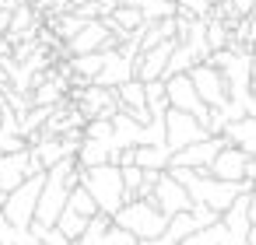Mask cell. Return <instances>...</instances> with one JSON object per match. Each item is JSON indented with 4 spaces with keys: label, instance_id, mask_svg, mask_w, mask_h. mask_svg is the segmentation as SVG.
Returning <instances> with one entry per match:
<instances>
[{
    "label": "cell",
    "instance_id": "6da1fadb",
    "mask_svg": "<svg viewBox=\"0 0 256 245\" xmlns=\"http://www.w3.org/2000/svg\"><path fill=\"white\" fill-rule=\"evenodd\" d=\"M165 172H172L182 186H186V193H190V200L193 203H204V207H210V210H224L238 193H249L256 182L252 179H238V182H232V179H218V175H210L207 168H186V165H168Z\"/></svg>",
    "mask_w": 256,
    "mask_h": 245
},
{
    "label": "cell",
    "instance_id": "7a4b0ae2",
    "mask_svg": "<svg viewBox=\"0 0 256 245\" xmlns=\"http://www.w3.org/2000/svg\"><path fill=\"white\" fill-rule=\"evenodd\" d=\"M109 217H112L116 228L130 231L137 242H140V238H154V235H162L165 224H168V214H162L158 203H154L151 196H134V200H126L123 207H116Z\"/></svg>",
    "mask_w": 256,
    "mask_h": 245
},
{
    "label": "cell",
    "instance_id": "3957f363",
    "mask_svg": "<svg viewBox=\"0 0 256 245\" xmlns=\"http://www.w3.org/2000/svg\"><path fill=\"white\" fill-rule=\"evenodd\" d=\"M78 182L92 193L95 207L102 214H112L116 207L126 203V193H123V179H120V165L112 161H102V165H88L78 172Z\"/></svg>",
    "mask_w": 256,
    "mask_h": 245
},
{
    "label": "cell",
    "instance_id": "277c9868",
    "mask_svg": "<svg viewBox=\"0 0 256 245\" xmlns=\"http://www.w3.org/2000/svg\"><path fill=\"white\" fill-rule=\"evenodd\" d=\"M42 175L46 172H36L28 179H22L14 189L4 193V207H0V214H4L14 228H28L32 217H36V200H39V189H42Z\"/></svg>",
    "mask_w": 256,
    "mask_h": 245
},
{
    "label": "cell",
    "instance_id": "5b68a950",
    "mask_svg": "<svg viewBox=\"0 0 256 245\" xmlns=\"http://www.w3.org/2000/svg\"><path fill=\"white\" fill-rule=\"evenodd\" d=\"M204 137H210L207 130H204V123L193 116V112H182V109H165V144H168V151H179V147H186V144H193V140H204Z\"/></svg>",
    "mask_w": 256,
    "mask_h": 245
},
{
    "label": "cell",
    "instance_id": "8992f818",
    "mask_svg": "<svg viewBox=\"0 0 256 245\" xmlns=\"http://www.w3.org/2000/svg\"><path fill=\"white\" fill-rule=\"evenodd\" d=\"M186 74H190V81H193V88H196V95L204 98V105H207V109H218V105H224V102H228L224 77H221V70H218L214 63L200 60V63H193Z\"/></svg>",
    "mask_w": 256,
    "mask_h": 245
},
{
    "label": "cell",
    "instance_id": "52a82bcc",
    "mask_svg": "<svg viewBox=\"0 0 256 245\" xmlns=\"http://www.w3.org/2000/svg\"><path fill=\"white\" fill-rule=\"evenodd\" d=\"M165 102L172 105V109H182V112H193L200 123L207 119V105H204V98L196 95V88H193V81H190V74H172V77H165Z\"/></svg>",
    "mask_w": 256,
    "mask_h": 245
},
{
    "label": "cell",
    "instance_id": "ba28073f",
    "mask_svg": "<svg viewBox=\"0 0 256 245\" xmlns=\"http://www.w3.org/2000/svg\"><path fill=\"white\" fill-rule=\"evenodd\" d=\"M252 168H256L252 154H246V151H238V147H232V144H224V147L214 154V161L207 165L210 175H218V179H232V182H238V179H252Z\"/></svg>",
    "mask_w": 256,
    "mask_h": 245
},
{
    "label": "cell",
    "instance_id": "9c48e42d",
    "mask_svg": "<svg viewBox=\"0 0 256 245\" xmlns=\"http://www.w3.org/2000/svg\"><path fill=\"white\" fill-rule=\"evenodd\" d=\"M151 200L158 203V210H162V214H176V210L193 207V200H190L186 186H182L172 172H165V168H162V175H158V182H154V189H151Z\"/></svg>",
    "mask_w": 256,
    "mask_h": 245
},
{
    "label": "cell",
    "instance_id": "30bf717a",
    "mask_svg": "<svg viewBox=\"0 0 256 245\" xmlns=\"http://www.w3.org/2000/svg\"><path fill=\"white\" fill-rule=\"evenodd\" d=\"M224 147V137L218 133H210V137H204V140H193V144H186V147H179V151H172V158H168V165H186V168H207L210 161H214V154Z\"/></svg>",
    "mask_w": 256,
    "mask_h": 245
},
{
    "label": "cell",
    "instance_id": "8fae6325",
    "mask_svg": "<svg viewBox=\"0 0 256 245\" xmlns=\"http://www.w3.org/2000/svg\"><path fill=\"white\" fill-rule=\"evenodd\" d=\"M36 172H39V168L32 165L28 147H22V151H0V193L14 189L22 179H28V175H36Z\"/></svg>",
    "mask_w": 256,
    "mask_h": 245
},
{
    "label": "cell",
    "instance_id": "7c38bea8",
    "mask_svg": "<svg viewBox=\"0 0 256 245\" xmlns=\"http://www.w3.org/2000/svg\"><path fill=\"white\" fill-rule=\"evenodd\" d=\"M172 49H176V39H162V42L151 46V49H137V56H134V77H137V81H154V77H162V70H165Z\"/></svg>",
    "mask_w": 256,
    "mask_h": 245
},
{
    "label": "cell",
    "instance_id": "4fadbf2b",
    "mask_svg": "<svg viewBox=\"0 0 256 245\" xmlns=\"http://www.w3.org/2000/svg\"><path fill=\"white\" fill-rule=\"evenodd\" d=\"M221 137H224V144H232V147H238V151H246V154L256 158V116L246 112V116L232 119L221 130Z\"/></svg>",
    "mask_w": 256,
    "mask_h": 245
},
{
    "label": "cell",
    "instance_id": "5bb4252c",
    "mask_svg": "<svg viewBox=\"0 0 256 245\" xmlns=\"http://www.w3.org/2000/svg\"><path fill=\"white\" fill-rule=\"evenodd\" d=\"M102 21H106V28H109V32H130V35H134V32L144 25V14H140L137 7H130V4H120V7H116V11H109Z\"/></svg>",
    "mask_w": 256,
    "mask_h": 245
},
{
    "label": "cell",
    "instance_id": "9a60e30c",
    "mask_svg": "<svg viewBox=\"0 0 256 245\" xmlns=\"http://www.w3.org/2000/svg\"><path fill=\"white\" fill-rule=\"evenodd\" d=\"M109 154H112L109 140H98V137H81V144H78V151H74V158H78L81 168L102 165V161H109Z\"/></svg>",
    "mask_w": 256,
    "mask_h": 245
},
{
    "label": "cell",
    "instance_id": "2e32d148",
    "mask_svg": "<svg viewBox=\"0 0 256 245\" xmlns=\"http://www.w3.org/2000/svg\"><path fill=\"white\" fill-rule=\"evenodd\" d=\"M168 158H172L168 144H137L134 147V165H140V168H168Z\"/></svg>",
    "mask_w": 256,
    "mask_h": 245
},
{
    "label": "cell",
    "instance_id": "e0dca14e",
    "mask_svg": "<svg viewBox=\"0 0 256 245\" xmlns=\"http://www.w3.org/2000/svg\"><path fill=\"white\" fill-rule=\"evenodd\" d=\"M123 4L137 7L144 14V21H158V18H172L176 14V4L172 0H123Z\"/></svg>",
    "mask_w": 256,
    "mask_h": 245
},
{
    "label": "cell",
    "instance_id": "ac0fdd59",
    "mask_svg": "<svg viewBox=\"0 0 256 245\" xmlns=\"http://www.w3.org/2000/svg\"><path fill=\"white\" fill-rule=\"evenodd\" d=\"M53 224H56V228H60V231H64V235L70 238V242H78V238L84 235V224H88V217H81L78 210L64 207V210L56 214V221H53Z\"/></svg>",
    "mask_w": 256,
    "mask_h": 245
},
{
    "label": "cell",
    "instance_id": "d6986e66",
    "mask_svg": "<svg viewBox=\"0 0 256 245\" xmlns=\"http://www.w3.org/2000/svg\"><path fill=\"white\" fill-rule=\"evenodd\" d=\"M78 242H81V245H140L130 231H123V228H116V224H112L109 231L95 235V238H88V235H84V238H78Z\"/></svg>",
    "mask_w": 256,
    "mask_h": 245
},
{
    "label": "cell",
    "instance_id": "ffe728a7",
    "mask_svg": "<svg viewBox=\"0 0 256 245\" xmlns=\"http://www.w3.org/2000/svg\"><path fill=\"white\" fill-rule=\"evenodd\" d=\"M204 39H207V49H210V53H214V49H224V46H228V39H232V28H228L221 18H210V14H207Z\"/></svg>",
    "mask_w": 256,
    "mask_h": 245
},
{
    "label": "cell",
    "instance_id": "44dd1931",
    "mask_svg": "<svg viewBox=\"0 0 256 245\" xmlns=\"http://www.w3.org/2000/svg\"><path fill=\"white\" fill-rule=\"evenodd\" d=\"M218 238H221V224L214 221V224H207V228H200V231L186 235V238H182L179 245H221Z\"/></svg>",
    "mask_w": 256,
    "mask_h": 245
},
{
    "label": "cell",
    "instance_id": "7402d4cb",
    "mask_svg": "<svg viewBox=\"0 0 256 245\" xmlns=\"http://www.w3.org/2000/svg\"><path fill=\"white\" fill-rule=\"evenodd\" d=\"M28 228H32V231L42 238V245H70V238H67V235H64L56 224H39V221H32Z\"/></svg>",
    "mask_w": 256,
    "mask_h": 245
},
{
    "label": "cell",
    "instance_id": "603a6c76",
    "mask_svg": "<svg viewBox=\"0 0 256 245\" xmlns=\"http://www.w3.org/2000/svg\"><path fill=\"white\" fill-rule=\"evenodd\" d=\"M176 14H182V18H207L210 14V0H176Z\"/></svg>",
    "mask_w": 256,
    "mask_h": 245
},
{
    "label": "cell",
    "instance_id": "cb8c5ba5",
    "mask_svg": "<svg viewBox=\"0 0 256 245\" xmlns=\"http://www.w3.org/2000/svg\"><path fill=\"white\" fill-rule=\"evenodd\" d=\"M252 4H256V0H228V7H232L238 18H246V14L252 11Z\"/></svg>",
    "mask_w": 256,
    "mask_h": 245
},
{
    "label": "cell",
    "instance_id": "d4e9b609",
    "mask_svg": "<svg viewBox=\"0 0 256 245\" xmlns=\"http://www.w3.org/2000/svg\"><path fill=\"white\" fill-rule=\"evenodd\" d=\"M140 245H179V242H176V238H168V235L162 231V235H154V238H140Z\"/></svg>",
    "mask_w": 256,
    "mask_h": 245
},
{
    "label": "cell",
    "instance_id": "484cf974",
    "mask_svg": "<svg viewBox=\"0 0 256 245\" xmlns=\"http://www.w3.org/2000/svg\"><path fill=\"white\" fill-rule=\"evenodd\" d=\"M246 112H249V116H256V81L249 84V98H246Z\"/></svg>",
    "mask_w": 256,
    "mask_h": 245
},
{
    "label": "cell",
    "instance_id": "4316f807",
    "mask_svg": "<svg viewBox=\"0 0 256 245\" xmlns=\"http://www.w3.org/2000/svg\"><path fill=\"white\" fill-rule=\"evenodd\" d=\"M246 210H249V221L256 224V186L249 189V203H246Z\"/></svg>",
    "mask_w": 256,
    "mask_h": 245
},
{
    "label": "cell",
    "instance_id": "83f0119b",
    "mask_svg": "<svg viewBox=\"0 0 256 245\" xmlns=\"http://www.w3.org/2000/svg\"><path fill=\"white\" fill-rule=\"evenodd\" d=\"M120 4H123V0H98V7H102V18H106L109 11H116Z\"/></svg>",
    "mask_w": 256,
    "mask_h": 245
},
{
    "label": "cell",
    "instance_id": "f1b7e54d",
    "mask_svg": "<svg viewBox=\"0 0 256 245\" xmlns=\"http://www.w3.org/2000/svg\"><path fill=\"white\" fill-rule=\"evenodd\" d=\"M18 4H25V0H0V7H4V11H14Z\"/></svg>",
    "mask_w": 256,
    "mask_h": 245
},
{
    "label": "cell",
    "instance_id": "f546056e",
    "mask_svg": "<svg viewBox=\"0 0 256 245\" xmlns=\"http://www.w3.org/2000/svg\"><path fill=\"white\" fill-rule=\"evenodd\" d=\"M249 74H252V81H256V53H252V60H249Z\"/></svg>",
    "mask_w": 256,
    "mask_h": 245
},
{
    "label": "cell",
    "instance_id": "4dcf8cb0",
    "mask_svg": "<svg viewBox=\"0 0 256 245\" xmlns=\"http://www.w3.org/2000/svg\"><path fill=\"white\" fill-rule=\"evenodd\" d=\"M249 18H252V21H256V4H252V11H249Z\"/></svg>",
    "mask_w": 256,
    "mask_h": 245
},
{
    "label": "cell",
    "instance_id": "1f68e13d",
    "mask_svg": "<svg viewBox=\"0 0 256 245\" xmlns=\"http://www.w3.org/2000/svg\"><path fill=\"white\" fill-rule=\"evenodd\" d=\"M70 4H74V7H78V4H84V0H70Z\"/></svg>",
    "mask_w": 256,
    "mask_h": 245
},
{
    "label": "cell",
    "instance_id": "d6a6232c",
    "mask_svg": "<svg viewBox=\"0 0 256 245\" xmlns=\"http://www.w3.org/2000/svg\"><path fill=\"white\" fill-rule=\"evenodd\" d=\"M252 161H256V158H252ZM252 182H256V168H252Z\"/></svg>",
    "mask_w": 256,
    "mask_h": 245
},
{
    "label": "cell",
    "instance_id": "836d02e7",
    "mask_svg": "<svg viewBox=\"0 0 256 245\" xmlns=\"http://www.w3.org/2000/svg\"><path fill=\"white\" fill-rule=\"evenodd\" d=\"M0 207H4V193H0Z\"/></svg>",
    "mask_w": 256,
    "mask_h": 245
},
{
    "label": "cell",
    "instance_id": "e575fe53",
    "mask_svg": "<svg viewBox=\"0 0 256 245\" xmlns=\"http://www.w3.org/2000/svg\"><path fill=\"white\" fill-rule=\"evenodd\" d=\"M70 245H81V242H70Z\"/></svg>",
    "mask_w": 256,
    "mask_h": 245
},
{
    "label": "cell",
    "instance_id": "d590c367",
    "mask_svg": "<svg viewBox=\"0 0 256 245\" xmlns=\"http://www.w3.org/2000/svg\"><path fill=\"white\" fill-rule=\"evenodd\" d=\"M172 4H176V0H172Z\"/></svg>",
    "mask_w": 256,
    "mask_h": 245
}]
</instances>
